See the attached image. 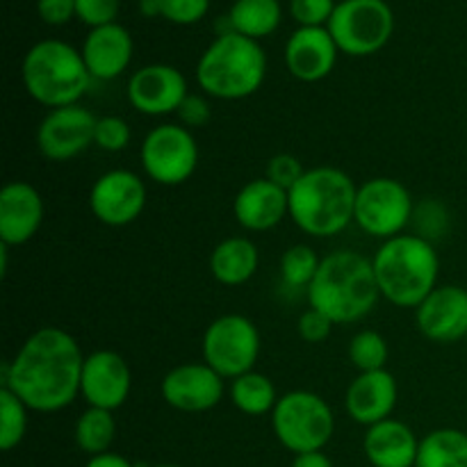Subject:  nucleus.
Listing matches in <instances>:
<instances>
[{"instance_id": "obj_36", "label": "nucleus", "mask_w": 467, "mask_h": 467, "mask_svg": "<svg viewBox=\"0 0 467 467\" xmlns=\"http://www.w3.org/2000/svg\"><path fill=\"white\" fill-rule=\"evenodd\" d=\"M117 14L119 0H76V16L91 30L117 23Z\"/></svg>"}, {"instance_id": "obj_10", "label": "nucleus", "mask_w": 467, "mask_h": 467, "mask_svg": "<svg viewBox=\"0 0 467 467\" xmlns=\"http://www.w3.org/2000/svg\"><path fill=\"white\" fill-rule=\"evenodd\" d=\"M260 354V333L244 315L214 319L203 336V358L222 379L254 372Z\"/></svg>"}, {"instance_id": "obj_35", "label": "nucleus", "mask_w": 467, "mask_h": 467, "mask_svg": "<svg viewBox=\"0 0 467 467\" xmlns=\"http://www.w3.org/2000/svg\"><path fill=\"white\" fill-rule=\"evenodd\" d=\"M304 167H301L299 160L290 153H281L274 155L272 160L267 162V171H265V178L272 181L274 185L283 187L285 192H290L296 182L301 181L304 176Z\"/></svg>"}, {"instance_id": "obj_21", "label": "nucleus", "mask_w": 467, "mask_h": 467, "mask_svg": "<svg viewBox=\"0 0 467 467\" xmlns=\"http://www.w3.org/2000/svg\"><path fill=\"white\" fill-rule=\"evenodd\" d=\"M233 213L242 228L263 233L278 226L290 214V199L283 187L274 185L267 178H260V181L246 182L237 192Z\"/></svg>"}, {"instance_id": "obj_41", "label": "nucleus", "mask_w": 467, "mask_h": 467, "mask_svg": "<svg viewBox=\"0 0 467 467\" xmlns=\"http://www.w3.org/2000/svg\"><path fill=\"white\" fill-rule=\"evenodd\" d=\"M85 467H135L126 456L121 454H112V451H105V454L91 456L89 463Z\"/></svg>"}, {"instance_id": "obj_1", "label": "nucleus", "mask_w": 467, "mask_h": 467, "mask_svg": "<svg viewBox=\"0 0 467 467\" xmlns=\"http://www.w3.org/2000/svg\"><path fill=\"white\" fill-rule=\"evenodd\" d=\"M82 356L76 337L57 327L32 333L3 368V388L36 413H57L80 395Z\"/></svg>"}, {"instance_id": "obj_7", "label": "nucleus", "mask_w": 467, "mask_h": 467, "mask_svg": "<svg viewBox=\"0 0 467 467\" xmlns=\"http://www.w3.org/2000/svg\"><path fill=\"white\" fill-rule=\"evenodd\" d=\"M272 427L278 442L292 454L322 451L336 431V418L327 401L308 390L278 397L272 410Z\"/></svg>"}, {"instance_id": "obj_40", "label": "nucleus", "mask_w": 467, "mask_h": 467, "mask_svg": "<svg viewBox=\"0 0 467 467\" xmlns=\"http://www.w3.org/2000/svg\"><path fill=\"white\" fill-rule=\"evenodd\" d=\"M292 467H333V463L324 451H308V454H296Z\"/></svg>"}, {"instance_id": "obj_24", "label": "nucleus", "mask_w": 467, "mask_h": 467, "mask_svg": "<svg viewBox=\"0 0 467 467\" xmlns=\"http://www.w3.org/2000/svg\"><path fill=\"white\" fill-rule=\"evenodd\" d=\"M258 246L246 237H228L214 246L210 272L222 285H242L258 269Z\"/></svg>"}, {"instance_id": "obj_4", "label": "nucleus", "mask_w": 467, "mask_h": 467, "mask_svg": "<svg viewBox=\"0 0 467 467\" xmlns=\"http://www.w3.org/2000/svg\"><path fill=\"white\" fill-rule=\"evenodd\" d=\"M356 192L349 176L336 167H315L287 192L290 217L313 237H331L354 222Z\"/></svg>"}, {"instance_id": "obj_34", "label": "nucleus", "mask_w": 467, "mask_h": 467, "mask_svg": "<svg viewBox=\"0 0 467 467\" xmlns=\"http://www.w3.org/2000/svg\"><path fill=\"white\" fill-rule=\"evenodd\" d=\"M333 12V0H290V14L299 27H324V23L328 26Z\"/></svg>"}, {"instance_id": "obj_42", "label": "nucleus", "mask_w": 467, "mask_h": 467, "mask_svg": "<svg viewBox=\"0 0 467 467\" xmlns=\"http://www.w3.org/2000/svg\"><path fill=\"white\" fill-rule=\"evenodd\" d=\"M155 467H178V465H155Z\"/></svg>"}, {"instance_id": "obj_12", "label": "nucleus", "mask_w": 467, "mask_h": 467, "mask_svg": "<svg viewBox=\"0 0 467 467\" xmlns=\"http://www.w3.org/2000/svg\"><path fill=\"white\" fill-rule=\"evenodd\" d=\"M99 119L82 105L50 109L36 130V144L44 158L53 162H67L85 153L94 144Z\"/></svg>"}, {"instance_id": "obj_39", "label": "nucleus", "mask_w": 467, "mask_h": 467, "mask_svg": "<svg viewBox=\"0 0 467 467\" xmlns=\"http://www.w3.org/2000/svg\"><path fill=\"white\" fill-rule=\"evenodd\" d=\"M36 12L48 26H64L76 16V0H36Z\"/></svg>"}, {"instance_id": "obj_5", "label": "nucleus", "mask_w": 467, "mask_h": 467, "mask_svg": "<svg viewBox=\"0 0 467 467\" xmlns=\"http://www.w3.org/2000/svg\"><path fill=\"white\" fill-rule=\"evenodd\" d=\"M267 57L255 39L223 32L205 48L196 64V80L208 96L240 100L263 87Z\"/></svg>"}, {"instance_id": "obj_20", "label": "nucleus", "mask_w": 467, "mask_h": 467, "mask_svg": "<svg viewBox=\"0 0 467 467\" xmlns=\"http://www.w3.org/2000/svg\"><path fill=\"white\" fill-rule=\"evenodd\" d=\"M347 413L363 427H374L392 415L397 406V381L388 369L360 372L347 388Z\"/></svg>"}, {"instance_id": "obj_9", "label": "nucleus", "mask_w": 467, "mask_h": 467, "mask_svg": "<svg viewBox=\"0 0 467 467\" xmlns=\"http://www.w3.org/2000/svg\"><path fill=\"white\" fill-rule=\"evenodd\" d=\"M141 167L158 185L176 187L194 176L199 167V144L192 130L178 123L155 126L141 141Z\"/></svg>"}, {"instance_id": "obj_28", "label": "nucleus", "mask_w": 467, "mask_h": 467, "mask_svg": "<svg viewBox=\"0 0 467 467\" xmlns=\"http://www.w3.org/2000/svg\"><path fill=\"white\" fill-rule=\"evenodd\" d=\"M117 436V422L112 418V410L87 409L76 422V442L85 454L99 456L109 451V445Z\"/></svg>"}, {"instance_id": "obj_30", "label": "nucleus", "mask_w": 467, "mask_h": 467, "mask_svg": "<svg viewBox=\"0 0 467 467\" xmlns=\"http://www.w3.org/2000/svg\"><path fill=\"white\" fill-rule=\"evenodd\" d=\"M322 260L317 258L310 246L296 244L283 254L281 258V276L285 285L290 287H308L317 274Z\"/></svg>"}, {"instance_id": "obj_13", "label": "nucleus", "mask_w": 467, "mask_h": 467, "mask_svg": "<svg viewBox=\"0 0 467 467\" xmlns=\"http://www.w3.org/2000/svg\"><path fill=\"white\" fill-rule=\"evenodd\" d=\"M89 208L105 226H128L146 208V185L137 173L112 169L94 182Z\"/></svg>"}, {"instance_id": "obj_43", "label": "nucleus", "mask_w": 467, "mask_h": 467, "mask_svg": "<svg viewBox=\"0 0 467 467\" xmlns=\"http://www.w3.org/2000/svg\"><path fill=\"white\" fill-rule=\"evenodd\" d=\"M465 342H467V336H465Z\"/></svg>"}, {"instance_id": "obj_33", "label": "nucleus", "mask_w": 467, "mask_h": 467, "mask_svg": "<svg viewBox=\"0 0 467 467\" xmlns=\"http://www.w3.org/2000/svg\"><path fill=\"white\" fill-rule=\"evenodd\" d=\"M130 144V128L121 117H100L96 123L94 146L108 153H119Z\"/></svg>"}, {"instance_id": "obj_16", "label": "nucleus", "mask_w": 467, "mask_h": 467, "mask_svg": "<svg viewBox=\"0 0 467 467\" xmlns=\"http://www.w3.org/2000/svg\"><path fill=\"white\" fill-rule=\"evenodd\" d=\"M162 400L182 413H203L223 397V379L208 363H185L162 379Z\"/></svg>"}, {"instance_id": "obj_15", "label": "nucleus", "mask_w": 467, "mask_h": 467, "mask_svg": "<svg viewBox=\"0 0 467 467\" xmlns=\"http://www.w3.org/2000/svg\"><path fill=\"white\" fill-rule=\"evenodd\" d=\"M187 99V80L176 67L149 64L135 71L128 80V100L146 117H162L178 112Z\"/></svg>"}, {"instance_id": "obj_26", "label": "nucleus", "mask_w": 467, "mask_h": 467, "mask_svg": "<svg viewBox=\"0 0 467 467\" xmlns=\"http://www.w3.org/2000/svg\"><path fill=\"white\" fill-rule=\"evenodd\" d=\"M415 467H467V433L438 429L420 441Z\"/></svg>"}, {"instance_id": "obj_23", "label": "nucleus", "mask_w": 467, "mask_h": 467, "mask_svg": "<svg viewBox=\"0 0 467 467\" xmlns=\"http://www.w3.org/2000/svg\"><path fill=\"white\" fill-rule=\"evenodd\" d=\"M363 450L374 467H415L420 441L409 424L388 418L368 429Z\"/></svg>"}, {"instance_id": "obj_37", "label": "nucleus", "mask_w": 467, "mask_h": 467, "mask_svg": "<svg viewBox=\"0 0 467 467\" xmlns=\"http://www.w3.org/2000/svg\"><path fill=\"white\" fill-rule=\"evenodd\" d=\"M331 319L315 308L306 310L299 317V336L304 337L306 342H310V345H319V342L327 340V337L331 336Z\"/></svg>"}, {"instance_id": "obj_32", "label": "nucleus", "mask_w": 467, "mask_h": 467, "mask_svg": "<svg viewBox=\"0 0 467 467\" xmlns=\"http://www.w3.org/2000/svg\"><path fill=\"white\" fill-rule=\"evenodd\" d=\"M155 7H158V16L176 26H192L208 14L210 0H155Z\"/></svg>"}, {"instance_id": "obj_29", "label": "nucleus", "mask_w": 467, "mask_h": 467, "mask_svg": "<svg viewBox=\"0 0 467 467\" xmlns=\"http://www.w3.org/2000/svg\"><path fill=\"white\" fill-rule=\"evenodd\" d=\"M27 406L7 388H0V450L12 451L27 431Z\"/></svg>"}, {"instance_id": "obj_3", "label": "nucleus", "mask_w": 467, "mask_h": 467, "mask_svg": "<svg viewBox=\"0 0 467 467\" xmlns=\"http://www.w3.org/2000/svg\"><path fill=\"white\" fill-rule=\"evenodd\" d=\"M372 267L383 299L400 308H418L438 287L441 260L427 237L397 235L379 246Z\"/></svg>"}, {"instance_id": "obj_14", "label": "nucleus", "mask_w": 467, "mask_h": 467, "mask_svg": "<svg viewBox=\"0 0 467 467\" xmlns=\"http://www.w3.org/2000/svg\"><path fill=\"white\" fill-rule=\"evenodd\" d=\"M132 374L126 358L117 351L100 349L85 356L80 377V395L91 409L117 410L130 395Z\"/></svg>"}, {"instance_id": "obj_19", "label": "nucleus", "mask_w": 467, "mask_h": 467, "mask_svg": "<svg viewBox=\"0 0 467 467\" xmlns=\"http://www.w3.org/2000/svg\"><path fill=\"white\" fill-rule=\"evenodd\" d=\"M337 53L328 27H299L285 44V67L296 80L319 82L333 71Z\"/></svg>"}, {"instance_id": "obj_22", "label": "nucleus", "mask_w": 467, "mask_h": 467, "mask_svg": "<svg viewBox=\"0 0 467 467\" xmlns=\"http://www.w3.org/2000/svg\"><path fill=\"white\" fill-rule=\"evenodd\" d=\"M82 59L96 80H114L132 59V36L119 23L94 27L82 44Z\"/></svg>"}, {"instance_id": "obj_17", "label": "nucleus", "mask_w": 467, "mask_h": 467, "mask_svg": "<svg viewBox=\"0 0 467 467\" xmlns=\"http://www.w3.org/2000/svg\"><path fill=\"white\" fill-rule=\"evenodd\" d=\"M418 328L424 337L450 345L467 336V290L456 285L436 287L418 306Z\"/></svg>"}, {"instance_id": "obj_18", "label": "nucleus", "mask_w": 467, "mask_h": 467, "mask_svg": "<svg viewBox=\"0 0 467 467\" xmlns=\"http://www.w3.org/2000/svg\"><path fill=\"white\" fill-rule=\"evenodd\" d=\"M44 222V201L26 181L7 182L0 192V242L21 246L36 235Z\"/></svg>"}, {"instance_id": "obj_31", "label": "nucleus", "mask_w": 467, "mask_h": 467, "mask_svg": "<svg viewBox=\"0 0 467 467\" xmlns=\"http://www.w3.org/2000/svg\"><path fill=\"white\" fill-rule=\"evenodd\" d=\"M349 358L360 372H377L386 369L388 342L377 331H360L349 342Z\"/></svg>"}, {"instance_id": "obj_25", "label": "nucleus", "mask_w": 467, "mask_h": 467, "mask_svg": "<svg viewBox=\"0 0 467 467\" xmlns=\"http://www.w3.org/2000/svg\"><path fill=\"white\" fill-rule=\"evenodd\" d=\"M283 9L278 0H235L228 12L231 32H237L249 39L269 36L281 26Z\"/></svg>"}, {"instance_id": "obj_6", "label": "nucleus", "mask_w": 467, "mask_h": 467, "mask_svg": "<svg viewBox=\"0 0 467 467\" xmlns=\"http://www.w3.org/2000/svg\"><path fill=\"white\" fill-rule=\"evenodd\" d=\"M23 85L36 103L50 109L78 105L91 85L80 50L59 39H44L23 57Z\"/></svg>"}, {"instance_id": "obj_2", "label": "nucleus", "mask_w": 467, "mask_h": 467, "mask_svg": "<svg viewBox=\"0 0 467 467\" xmlns=\"http://www.w3.org/2000/svg\"><path fill=\"white\" fill-rule=\"evenodd\" d=\"M381 290L372 260L351 249L328 254L308 285L310 308L327 315L333 324H354L368 317Z\"/></svg>"}, {"instance_id": "obj_8", "label": "nucleus", "mask_w": 467, "mask_h": 467, "mask_svg": "<svg viewBox=\"0 0 467 467\" xmlns=\"http://www.w3.org/2000/svg\"><path fill=\"white\" fill-rule=\"evenodd\" d=\"M327 27L340 53L368 57L390 41L395 14L386 0H342Z\"/></svg>"}, {"instance_id": "obj_38", "label": "nucleus", "mask_w": 467, "mask_h": 467, "mask_svg": "<svg viewBox=\"0 0 467 467\" xmlns=\"http://www.w3.org/2000/svg\"><path fill=\"white\" fill-rule=\"evenodd\" d=\"M178 117H181L182 126H185L187 130H190V128L208 126V121H210V117H213V112H210L208 100L201 99V96L187 94V99L182 100V105H181V108H178Z\"/></svg>"}, {"instance_id": "obj_11", "label": "nucleus", "mask_w": 467, "mask_h": 467, "mask_svg": "<svg viewBox=\"0 0 467 467\" xmlns=\"http://www.w3.org/2000/svg\"><path fill=\"white\" fill-rule=\"evenodd\" d=\"M413 217L410 192L395 178H372L356 192L354 222L383 242L397 237Z\"/></svg>"}, {"instance_id": "obj_27", "label": "nucleus", "mask_w": 467, "mask_h": 467, "mask_svg": "<svg viewBox=\"0 0 467 467\" xmlns=\"http://www.w3.org/2000/svg\"><path fill=\"white\" fill-rule=\"evenodd\" d=\"M231 401L237 410L255 418V415L272 413L278 397L272 379L260 372H246L242 377L233 379Z\"/></svg>"}]
</instances>
